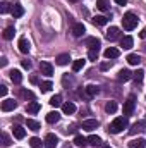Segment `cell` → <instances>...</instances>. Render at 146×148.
I'll return each mask as SVG.
<instances>
[{
  "label": "cell",
  "instance_id": "1",
  "mask_svg": "<svg viewBox=\"0 0 146 148\" xmlns=\"http://www.w3.org/2000/svg\"><path fill=\"white\" fill-rule=\"evenodd\" d=\"M126 127H127V117H117V119H113V122L108 126V131L112 134H119Z\"/></svg>",
  "mask_w": 146,
  "mask_h": 148
},
{
  "label": "cell",
  "instance_id": "2",
  "mask_svg": "<svg viewBox=\"0 0 146 148\" xmlns=\"http://www.w3.org/2000/svg\"><path fill=\"white\" fill-rule=\"evenodd\" d=\"M138 16L136 14H132V12H127V14H124V19H122V24H124V29H127V31H132L136 26H138Z\"/></svg>",
  "mask_w": 146,
  "mask_h": 148
},
{
  "label": "cell",
  "instance_id": "3",
  "mask_svg": "<svg viewBox=\"0 0 146 148\" xmlns=\"http://www.w3.org/2000/svg\"><path fill=\"white\" fill-rule=\"evenodd\" d=\"M134 107H136V95H129L127 100L124 102V115H126V117L132 115Z\"/></svg>",
  "mask_w": 146,
  "mask_h": 148
},
{
  "label": "cell",
  "instance_id": "4",
  "mask_svg": "<svg viewBox=\"0 0 146 148\" xmlns=\"http://www.w3.org/2000/svg\"><path fill=\"white\" fill-rule=\"evenodd\" d=\"M146 131V121H138L136 124H132L131 126V129H129V133L134 136V134H139V133H143Z\"/></svg>",
  "mask_w": 146,
  "mask_h": 148
},
{
  "label": "cell",
  "instance_id": "5",
  "mask_svg": "<svg viewBox=\"0 0 146 148\" xmlns=\"http://www.w3.org/2000/svg\"><path fill=\"white\" fill-rule=\"evenodd\" d=\"M57 145H59V138H57L55 134L48 133V134L45 136V147L46 148H55Z\"/></svg>",
  "mask_w": 146,
  "mask_h": 148
},
{
  "label": "cell",
  "instance_id": "6",
  "mask_svg": "<svg viewBox=\"0 0 146 148\" xmlns=\"http://www.w3.org/2000/svg\"><path fill=\"white\" fill-rule=\"evenodd\" d=\"M17 107V102H14V100H10V98H5L3 102H2V110L3 112H10L14 110Z\"/></svg>",
  "mask_w": 146,
  "mask_h": 148
},
{
  "label": "cell",
  "instance_id": "7",
  "mask_svg": "<svg viewBox=\"0 0 146 148\" xmlns=\"http://www.w3.org/2000/svg\"><path fill=\"white\" fill-rule=\"evenodd\" d=\"M40 71L45 76H52L53 74V66L50 62H40Z\"/></svg>",
  "mask_w": 146,
  "mask_h": 148
},
{
  "label": "cell",
  "instance_id": "8",
  "mask_svg": "<svg viewBox=\"0 0 146 148\" xmlns=\"http://www.w3.org/2000/svg\"><path fill=\"white\" fill-rule=\"evenodd\" d=\"M119 38H120V29H119V28H115V26H112L108 31H107V40L115 41V40H119Z\"/></svg>",
  "mask_w": 146,
  "mask_h": 148
},
{
  "label": "cell",
  "instance_id": "9",
  "mask_svg": "<svg viewBox=\"0 0 146 148\" xmlns=\"http://www.w3.org/2000/svg\"><path fill=\"white\" fill-rule=\"evenodd\" d=\"M131 77H132V73L129 69H122V71H119V74H117V81H120V83H126Z\"/></svg>",
  "mask_w": 146,
  "mask_h": 148
},
{
  "label": "cell",
  "instance_id": "10",
  "mask_svg": "<svg viewBox=\"0 0 146 148\" xmlns=\"http://www.w3.org/2000/svg\"><path fill=\"white\" fill-rule=\"evenodd\" d=\"M98 127V121L96 119H88V121H83V129L86 131H93Z\"/></svg>",
  "mask_w": 146,
  "mask_h": 148
},
{
  "label": "cell",
  "instance_id": "11",
  "mask_svg": "<svg viewBox=\"0 0 146 148\" xmlns=\"http://www.w3.org/2000/svg\"><path fill=\"white\" fill-rule=\"evenodd\" d=\"M84 31H86V28H84V24H83V23H76V24L72 26V35L76 38L83 36V35H84Z\"/></svg>",
  "mask_w": 146,
  "mask_h": 148
},
{
  "label": "cell",
  "instance_id": "12",
  "mask_svg": "<svg viewBox=\"0 0 146 148\" xmlns=\"http://www.w3.org/2000/svg\"><path fill=\"white\" fill-rule=\"evenodd\" d=\"M100 91V88L96 86V84H88L86 88H84V95L88 97V98H91V97H95L96 93Z\"/></svg>",
  "mask_w": 146,
  "mask_h": 148
},
{
  "label": "cell",
  "instance_id": "13",
  "mask_svg": "<svg viewBox=\"0 0 146 148\" xmlns=\"http://www.w3.org/2000/svg\"><path fill=\"white\" fill-rule=\"evenodd\" d=\"M59 121H60V114L57 110L46 114V122H48V124H55V122H59Z\"/></svg>",
  "mask_w": 146,
  "mask_h": 148
},
{
  "label": "cell",
  "instance_id": "14",
  "mask_svg": "<svg viewBox=\"0 0 146 148\" xmlns=\"http://www.w3.org/2000/svg\"><path fill=\"white\" fill-rule=\"evenodd\" d=\"M129 148H146V140H143V138L131 140L129 141Z\"/></svg>",
  "mask_w": 146,
  "mask_h": 148
},
{
  "label": "cell",
  "instance_id": "15",
  "mask_svg": "<svg viewBox=\"0 0 146 148\" xmlns=\"http://www.w3.org/2000/svg\"><path fill=\"white\" fill-rule=\"evenodd\" d=\"M9 74H10V79H12V83L19 84V83L23 81V74H21V71H17V69H12Z\"/></svg>",
  "mask_w": 146,
  "mask_h": 148
},
{
  "label": "cell",
  "instance_id": "16",
  "mask_svg": "<svg viewBox=\"0 0 146 148\" xmlns=\"http://www.w3.org/2000/svg\"><path fill=\"white\" fill-rule=\"evenodd\" d=\"M132 43H134L132 36H124L122 40H120V45H122V48H124V50H129V48H132Z\"/></svg>",
  "mask_w": 146,
  "mask_h": 148
},
{
  "label": "cell",
  "instance_id": "17",
  "mask_svg": "<svg viewBox=\"0 0 146 148\" xmlns=\"http://www.w3.org/2000/svg\"><path fill=\"white\" fill-rule=\"evenodd\" d=\"M29 48H31L29 41H28L26 38H21V40H19V50H21L23 53H28V52H29Z\"/></svg>",
  "mask_w": 146,
  "mask_h": 148
},
{
  "label": "cell",
  "instance_id": "18",
  "mask_svg": "<svg viewBox=\"0 0 146 148\" xmlns=\"http://www.w3.org/2000/svg\"><path fill=\"white\" fill-rule=\"evenodd\" d=\"M69 60H71V55H69V53H62V55H59V57L55 59V62H57L59 66H67Z\"/></svg>",
  "mask_w": 146,
  "mask_h": 148
},
{
  "label": "cell",
  "instance_id": "19",
  "mask_svg": "<svg viewBox=\"0 0 146 148\" xmlns=\"http://www.w3.org/2000/svg\"><path fill=\"white\" fill-rule=\"evenodd\" d=\"M88 145H91V147H102V138L100 136H96V134H91L89 138H88Z\"/></svg>",
  "mask_w": 146,
  "mask_h": 148
},
{
  "label": "cell",
  "instance_id": "20",
  "mask_svg": "<svg viewBox=\"0 0 146 148\" xmlns=\"http://www.w3.org/2000/svg\"><path fill=\"white\" fill-rule=\"evenodd\" d=\"M62 112H64V114H67V115H71V114L76 112V105H74L72 102H65V103L62 105Z\"/></svg>",
  "mask_w": 146,
  "mask_h": 148
},
{
  "label": "cell",
  "instance_id": "21",
  "mask_svg": "<svg viewBox=\"0 0 146 148\" xmlns=\"http://www.w3.org/2000/svg\"><path fill=\"white\" fill-rule=\"evenodd\" d=\"M91 21H93V24H96V26H105V24L108 23V17H105V16H95Z\"/></svg>",
  "mask_w": 146,
  "mask_h": 148
},
{
  "label": "cell",
  "instance_id": "22",
  "mask_svg": "<svg viewBox=\"0 0 146 148\" xmlns=\"http://www.w3.org/2000/svg\"><path fill=\"white\" fill-rule=\"evenodd\" d=\"M119 55H120V52H119L117 48H113V47H110V48L105 50V57H107V59H117Z\"/></svg>",
  "mask_w": 146,
  "mask_h": 148
},
{
  "label": "cell",
  "instance_id": "23",
  "mask_svg": "<svg viewBox=\"0 0 146 148\" xmlns=\"http://www.w3.org/2000/svg\"><path fill=\"white\" fill-rule=\"evenodd\" d=\"M86 47H89V50H93V48H100V40L98 38H88L86 40Z\"/></svg>",
  "mask_w": 146,
  "mask_h": 148
},
{
  "label": "cell",
  "instance_id": "24",
  "mask_svg": "<svg viewBox=\"0 0 146 148\" xmlns=\"http://www.w3.org/2000/svg\"><path fill=\"white\" fill-rule=\"evenodd\" d=\"M74 145L79 148H84L88 145V138H84V136H76L74 138Z\"/></svg>",
  "mask_w": 146,
  "mask_h": 148
},
{
  "label": "cell",
  "instance_id": "25",
  "mask_svg": "<svg viewBox=\"0 0 146 148\" xmlns=\"http://www.w3.org/2000/svg\"><path fill=\"white\" fill-rule=\"evenodd\" d=\"M127 62H129L131 66H138V64L141 62V57L136 55V53H129V55H127Z\"/></svg>",
  "mask_w": 146,
  "mask_h": 148
},
{
  "label": "cell",
  "instance_id": "26",
  "mask_svg": "<svg viewBox=\"0 0 146 148\" xmlns=\"http://www.w3.org/2000/svg\"><path fill=\"white\" fill-rule=\"evenodd\" d=\"M14 136H16L17 140H23V138L26 136V129L21 127V126H16V127H14Z\"/></svg>",
  "mask_w": 146,
  "mask_h": 148
},
{
  "label": "cell",
  "instance_id": "27",
  "mask_svg": "<svg viewBox=\"0 0 146 148\" xmlns=\"http://www.w3.org/2000/svg\"><path fill=\"white\" fill-rule=\"evenodd\" d=\"M26 109H28V112H29V114H38L41 107H40V103H38V102H29Z\"/></svg>",
  "mask_w": 146,
  "mask_h": 148
},
{
  "label": "cell",
  "instance_id": "28",
  "mask_svg": "<svg viewBox=\"0 0 146 148\" xmlns=\"http://www.w3.org/2000/svg\"><path fill=\"white\" fill-rule=\"evenodd\" d=\"M84 64H86V60H84V59H77V60H74V64H72V71H74V73L81 71V69L84 67Z\"/></svg>",
  "mask_w": 146,
  "mask_h": 148
},
{
  "label": "cell",
  "instance_id": "29",
  "mask_svg": "<svg viewBox=\"0 0 146 148\" xmlns=\"http://www.w3.org/2000/svg\"><path fill=\"white\" fill-rule=\"evenodd\" d=\"M96 7H98L100 10L107 12V10L110 9V2H108V0H96Z\"/></svg>",
  "mask_w": 146,
  "mask_h": 148
},
{
  "label": "cell",
  "instance_id": "30",
  "mask_svg": "<svg viewBox=\"0 0 146 148\" xmlns=\"http://www.w3.org/2000/svg\"><path fill=\"white\" fill-rule=\"evenodd\" d=\"M14 35H16L14 26H9V28H5V29H3V38H5V40H12Z\"/></svg>",
  "mask_w": 146,
  "mask_h": 148
},
{
  "label": "cell",
  "instance_id": "31",
  "mask_svg": "<svg viewBox=\"0 0 146 148\" xmlns=\"http://www.w3.org/2000/svg\"><path fill=\"white\" fill-rule=\"evenodd\" d=\"M23 14H24L23 5H12V16H14V17H21Z\"/></svg>",
  "mask_w": 146,
  "mask_h": 148
},
{
  "label": "cell",
  "instance_id": "32",
  "mask_svg": "<svg viewBox=\"0 0 146 148\" xmlns=\"http://www.w3.org/2000/svg\"><path fill=\"white\" fill-rule=\"evenodd\" d=\"M50 105H52V107H60V105H62V97H60V95H53V97L50 98Z\"/></svg>",
  "mask_w": 146,
  "mask_h": 148
},
{
  "label": "cell",
  "instance_id": "33",
  "mask_svg": "<svg viewBox=\"0 0 146 148\" xmlns=\"http://www.w3.org/2000/svg\"><path fill=\"white\" fill-rule=\"evenodd\" d=\"M26 124H28V129H31V131H38L40 129V122L35 121V119H28Z\"/></svg>",
  "mask_w": 146,
  "mask_h": 148
},
{
  "label": "cell",
  "instance_id": "34",
  "mask_svg": "<svg viewBox=\"0 0 146 148\" xmlns=\"http://www.w3.org/2000/svg\"><path fill=\"white\" fill-rule=\"evenodd\" d=\"M105 110L108 112V114H113V112L117 110V103H115L113 100H110V102H107V103H105Z\"/></svg>",
  "mask_w": 146,
  "mask_h": 148
},
{
  "label": "cell",
  "instance_id": "35",
  "mask_svg": "<svg viewBox=\"0 0 146 148\" xmlns=\"http://www.w3.org/2000/svg\"><path fill=\"white\" fill-rule=\"evenodd\" d=\"M29 145H31V148H41V145H45V141H41L40 138H31L29 140Z\"/></svg>",
  "mask_w": 146,
  "mask_h": 148
},
{
  "label": "cell",
  "instance_id": "36",
  "mask_svg": "<svg viewBox=\"0 0 146 148\" xmlns=\"http://www.w3.org/2000/svg\"><path fill=\"white\" fill-rule=\"evenodd\" d=\"M0 12L2 14H7V12H12V7L9 2H0Z\"/></svg>",
  "mask_w": 146,
  "mask_h": 148
},
{
  "label": "cell",
  "instance_id": "37",
  "mask_svg": "<svg viewBox=\"0 0 146 148\" xmlns=\"http://www.w3.org/2000/svg\"><path fill=\"white\" fill-rule=\"evenodd\" d=\"M40 88H41L43 93H46V91H50L53 88V84H52V81H43V83H40Z\"/></svg>",
  "mask_w": 146,
  "mask_h": 148
},
{
  "label": "cell",
  "instance_id": "38",
  "mask_svg": "<svg viewBox=\"0 0 146 148\" xmlns=\"http://www.w3.org/2000/svg\"><path fill=\"white\" fill-rule=\"evenodd\" d=\"M143 76H145V71H143V69H138L136 73H132V77H134L136 83H141V81H143Z\"/></svg>",
  "mask_w": 146,
  "mask_h": 148
},
{
  "label": "cell",
  "instance_id": "39",
  "mask_svg": "<svg viewBox=\"0 0 146 148\" xmlns=\"http://www.w3.org/2000/svg\"><path fill=\"white\" fill-rule=\"evenodd\" d=\"M21 97H23V98L35 100V93H33V91H29V90H21Z\"/></svg>",
  "mask_w": 146,
  "mask_h": 148
},
{
  "label": "cell",
  "instance_id": "40",
  "mask_svg": "<svg viewBox=\"0 0 146 148\" xmlns=\"http://www.w3.org/2000/svg\"><path fill=\"white\" fill-rule=\"evenodd\" d=\"M98 53H100V48H93V50H89V53H88L89 60H96V59H98Z\"/></svg>",
  "mask_w": 146,
  "mask_h": 148
},
{
  "label": "cell",
  "instance_id": "41",
  "mask_svg": "<svg viewBox=\"0 0 146 148\" xmlns=\"http://www.w3.org/2000/svg\"><path fill=\"white\" fill-rule=\"evenodd\" d=\"M12 143V140H10V136L7 134V133H2V145L3 147H9Z\"/></svg>",
  "mask_w": 146,
  "mask_h": 148
},
{
  "label": "cell",
  "instance_id": "42",
  "mask_svg": "<svg viewBox=\"0 0 146 148\" xmlns=\"http://www.w3.org/2000/svg\"><path fill=\"white\" fill-rule=\"evenodd\" d=\"M110 67H112V62H103V64L100 66L102 71H107V69H110Z\"/></svg>",
  "mask_w": 146,
  "mask_h": 148
},
{
  "label": "cell",
  "instance_id": "43",
  "mask_svg": "<svg viewBox=\"0 0 146 148\" xmlns=\"http://www.w3.org/2000/svg\"><path fill=\"white\" fill-rule=\"evenodd\" d=\"M23 67L24 69H31V62L29 60H23Z\"/></svg>",
  "mask_w": 146,
  "mask_h": 148
},
{
  "label": "cell",
  "instance_id": "44",
  "mask_svg": "<svg viewBox=\"0 0 146 148\" xmlns=\"http://www.w3.org/2000/svg\"><path fill=\"white\" fill-rule=\"evenodd\" d=\"M0 95H2V97H5V95H7V86H3V84L0 86Z\"/></svg>",
  "mask_w": 146,
  "mask_h": 148
},
{
  "label": "cell",
  "instance_id": "45",
  "mask_svg": "<svg viewBox=\"0 0 146 148\" xmlns=\"http://www.w3.org/2000/svg\"><path fill=\"white\" fill-rule=\"evenodd\" d=\"M0 66H2V67H5V66H7V59H5V57H2V59H0Z\"/></svg>",
  "mask_w": 146,
  "mask_h": 148
},
{
  "label": "cell",
  "instance_id": "46",
  "mask_svg": "<svg viewBox=\"0 0 146 148\" xmlns=\"http://www.w3.org/2000/svg\"><path fill=\"white\" fill-rule=\"evenodd\" d=\"M139 36H141V38H146V28L141 31V33H139Z\"/></svg>",
  "mask_w": 146,
  "mask_h": 148
},
{
  "label": "cell",
  "instance_id": "47",
  "mask_svg": "<svg viewBox=\"0 0 146 148\" xmlns=\"http://www.w3.org/2000/svg\"><path fill=\"white\" fill-rule=\"evenodd\" d=\"M115 2H117L119 5H126V0H115Z\"/></svg>",
  "mask_w": 146,
  "mask_h": 148
},
{
  "label": "cell",
  "instance_id": "48",
  "mask_svg": "<svg viewBox=\"0 0 146 148\" xmlns=\"http://www.w3.org/2000/svg\"><path fill=\"white\" fill-rule=\"evenodd\" d=\"M103 148H112V147H110V145H105V147H103Z\"/></svg>",
  "mask_w": 146,
  "mask_h": 148
},
{
  "label": "cell",
  "instance_id": "49",
  "mask_svg": "<svg viewBox=\"0 0 146 148\" xmlns=\"http://www.w3.org/2000/svg\"><path fill=\"white\" fill-rule=\"evenodd\" d=\"M69 2H77V0H69Z\"/></svg>",
  "mask_w": 146,
  "mask_h": 148
}]
</instances>
